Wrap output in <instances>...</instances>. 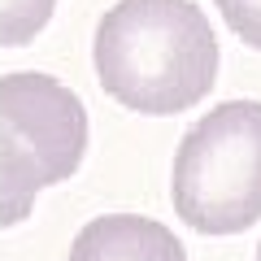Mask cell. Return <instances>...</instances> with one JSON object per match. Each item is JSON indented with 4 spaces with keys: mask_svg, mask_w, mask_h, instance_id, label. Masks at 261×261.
Returning a JSON list of instances; mask_svg holds the SVG:
<instances>
[{
    "mask_svg": "<svg viewBox=\"0 0 261 261\" xmlns=\"http://www.w3.org/2000/svg\"><path fill=\"white\" fill-rule=\"evenodd\" d=\"M100 87L135 113H183L218 79V39L196 0H118L96 27Z\"/></svg>",
    "mask_w": 261,
    "mask_h": 261,
    "instance_id": "6da1fadb",
    "label": "cell"
},
{
    "mask_svg": "<svg viewBox=\"0 0 261 261\" xmlns=\"http://www.w3.org/2000/svg\"><path fill=\"white\" fill-rule=\"evenodd\" d=\"M174 214L200 235H235L261 218V100H226L183 135L170 174Z\"/></svg>",
    "mask_w": 261,
    "mask_h": 261,
    "instance_id": "7a4b0ae2",
    "label": "cell"
},
{
    "mask_svg": "<svg viewBox=\"0 0 261 261\" xmlns=\"http://www.w3.org/2000/svg\"><path fill=\"white\" fill-rule=\"evenodd\" d=\"M87 152V109L48 74L0 79V226L31 214L39 187L79 170Z\"/></svg>",
    "mask_w": 261,
    "mask_h": 261,
    "instance_id": "3957f363",
    "label": "cell"
},
{
    "mask_svg": "<svg viewBox=\"0 0 261 261\" xmlns=\"http://www.w3.org/2000/svg\"><path fill=\"white\" fill-rule=\"evenodd\" d=\"M65 261H187L174 231L140 214L92 218L70 244Z\"/></svg>",
    "mask_w": 261,
    "mask_h": 261,
    "instance_id": "277c9868",
    "label": "cell"
},
{
    "mask_svg": "<svg viewBox=\"0 0 261 261\" xmlns=\"http://www.w3.org/2000/svg\"><path fill=\"white\" fill-rule=\"evenodd\" d=\"M57 0H5V27H0V44L22 48L27 39H35L48 27Z\"/></svg>",
    "mask_w": 261,
    "mask_h": 261,
    "instance_id": "5b68a950",
    "label": "cell"
},
{
    "mask_svg": "<svg viewBox=\"0 0 261 261\" xmlns=\"http://www.w3.org/2000/svg\"><path fill=\"white\" fill-rule=\"evenodd\" d=\"M218 9H222L226 27L261 53V0H218Z\"/></svg>",
    "mask_w": 261,
    "mask_h": 261,
    "instance_id": "8992f818",
    "label": "cell"
},
{
    "mask_svg": "<svg viewBox=\"0 0 261 261\" xmlns=\"http://www.w3.org/2000/svg\"><path fill=\"white\" fill-rule=\"evenodd\" d=\"M257 261H261V244H257Z\"/></svg>",
    "mask_w": 261,
    "mask_h": 261,
    "instance_id": "52a82bcc",
    "label": "cell"
}]
</instances>
